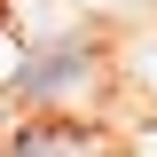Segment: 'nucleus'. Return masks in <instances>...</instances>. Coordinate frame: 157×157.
Returning a JSON list of instances; mask_svg holds the SVG:
<instances>
[{
  "label": "nucleus",
  "mask_w": 157,
  "mask_h": 157,
  "mask_svg": "<svg viewBox=\"0 0 157 157\" xmlns=\"http://www.w3.org/2000/svg\"><path fill=\"white\" fill-rule=\"evenodd\" d=\"M8 78H16L24 94H39V102H55V94H71L78 78H86V47H78V39H63V47H47V55L16 63Z\"/></svg>",
  "instance_id": "nucleus-1"
},
{
  "label": "nucleus",
  "mask_w": 157,
  "mask_h": 157,
  "mask_svg": "<svg viewBox=\"0 0 157 157\" xmlns=\"http://www.w3.org/2000/svg\"><path fill=\"white\" fill-rule=\"evenodd\" d=\"M8 71H16V55H8V39H0V78H8Z\"/></svg>",
  "instance_id": "nucleus-2"
}]
</instances>
